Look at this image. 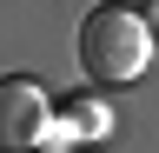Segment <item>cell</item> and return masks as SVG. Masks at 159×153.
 <instances>
[{
	"mask_svg": "<svg viewBox=\"0 0 159 153\" xmlns=\"http://www.w3.org/2000/svg\"><path fill=\"white\" fill-rule=\"evenodd\" d=\"M152 60V27L139 7H119V0H106V7H93L86 20H80V67L93 73L99 87H126L139 80Z\"/></svg>",
	"mask_w": 159,
	"mask_h": 153,
	"instance_id": "cell-1",
	"label": "cell"
},
{
	"mask_svg": "<svg viewBox=\"0 0 159 153\" xmlns=\"http://www.w3.org/2000/svg\"><path fill=\"white\" fill-rule=\"evenodd\" d=\"M60 120L73 127V140H106V133H113V113L99 107V100H86V93H80V100H66V107H60Z\"/></svg>",
	"mask_w": 159,
	"mask_h": 153,
	"instance_id": "cell-3",
	"label": "cell"
},
{
	"mask_svg": "<svg viewBox=\"0 0 159 153\" xmlns=\"http://www.w3.org/2000/svg\"><path fill=\"white\" fill-rule=\"evenodd\" d=\"M47 127H53L47 87L27 80V73H7L0 80V153H33Z\"/></svg>",
	"mask_w": 159,
	"mask_h": 153,
	"instance_id": "cell-2",
	"label": "cell"
},
{
	"mask_svg": "<svg viewBox=\"0 0 159 153\" xmlns=\"http://www.w3.org/2000/svg\"><path fill=\"white\" fill-rule=\"evenodd\" d=\"M139 13H146V27L159 33V0H146V7H139Z\"/></svg>",
	"mask_w": 159,
	"mask_h": 153,
	"instance_id": "cell-4",
	"label": "cell"
}]
</instances>
